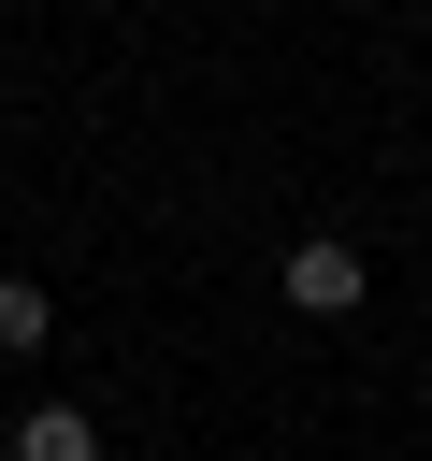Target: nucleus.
Here are the masks:
<instances>
[{
  "mask_svg": "<svg viewBox=\"0 0 432 461\" xmlns=\"http://www.w3.org/2000/svg\"><path fill=\"white\" fill-rule=\"evenodd\" d=\"M274 288H288L302 317H360V303H374V259H360L346 230H302V245L274 259Z\"/></svg>",
  "mask_w": 432,
  "mask_h": 461,
  "instance_id": "nucleus-1",
  "label": "nucleus"
},
{
  "mask_svg": "<svg viewBox=\"0 0 432 461\" xmlns=\"http://www.w3.org/2000/svg\"><path fill=\"white\" fill-rule=\"evenodd\" d=\"M14 461H101V418L86 403H29L14 418Z\"/></svg>",
  "mask_w": 432,
  "mask_h": 461,
  "instance_id": "nucleus-2",
  "label": "nucleus"
},
{
  "mask_svg": "<svg viewBox=\"0 0 432 461\" xmlns=\"http://www.w3.org/2000/svg\"><path fill=\"white\" fill-rule=\"evenodd\" d=\"M43 331H58V303H43V288H29V274H0V360H29V346H43Z\"/></svg>",
  "mask_w": 432,
  "mask_h": 461,
  "instance_id": "nucleus-3",
  "label": "nucleus"
},
{
  "mask_svg": "<svg viewBox=\"0 0 432 461\" xmlns=\"http://www.w3.org/2000/svg\"><path fill=\"white\" fill-rule=\"evenodd\" d=\"M418 403H432V375H418Z\"/></svg>",
  "mask_w": 432,
  "mask_h": 461,
  "instance_id": "nucleus-4",
  "label": "nucleus"
}]
</instances>
